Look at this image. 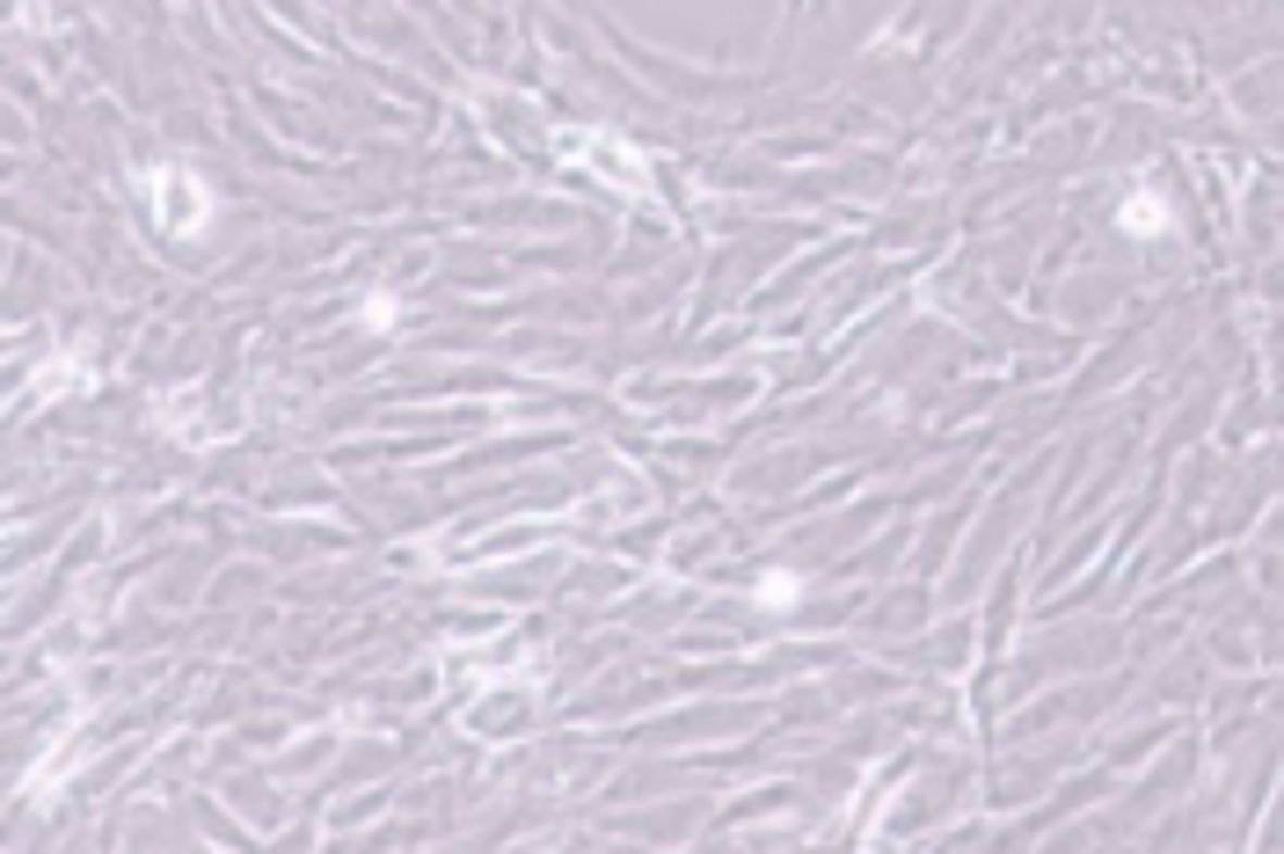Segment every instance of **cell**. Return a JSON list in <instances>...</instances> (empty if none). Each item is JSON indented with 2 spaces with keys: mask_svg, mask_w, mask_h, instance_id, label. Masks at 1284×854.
Returning a JSON list of instances; mask_svg holds the SVG:
<instances>
[{
  "mask_svg": "<svg viewBox=\"0 0 1284 854\" xmlns=\"http://www.w3.org/2000/svg\"><path fill=\"white\" fill-rule=\"evenodd\" d=\"M759 606H767V614H796L803 606V577L796 569H767V577H759Z\"/></svg>",
  "mask_w": 1284,
  "mask_h": 854,
  "instance_id": "1",
  "label": "cell"
},
{
  "mask_svg": "<svg viewBox=\"0 0 1284 854\" xmlns=\"http://www.w3.org/2000/svg\"><path fill=\"white\" fill-rule=\"evenodd\" d=\"M1160 219H1168V212H1160V198H1131V205H1124V227H1138V234H1154Z\"/></svg>",
  "mask_w": 1284,
  "mask_h": 854,
  "instance_id": "2",
  "label": "cell"
},
{
  "mask_svg": "<svg viewBox=\"0 0 1284 854\" xmlns=\"http://www.w3.org/2000/svg\"><path fill=\"white\" fill-rule=\"evenodd\" d=\"M387 322H394V300H387V292H380V300L365 307V329H387Z\"/></svg>",
  "mask_w": 1284,
  "mask_h": 854,
  "instance_id": "3",
  "label": "cell"
}]
</instances>
